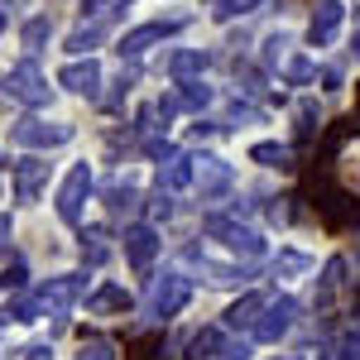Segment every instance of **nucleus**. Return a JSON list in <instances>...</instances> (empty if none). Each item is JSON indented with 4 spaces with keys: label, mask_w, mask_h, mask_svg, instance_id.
<instances>
[{
    "label": "nucleus",
    "mask_w": 360,
    "mask_h": 360,
    "mask_svg": "<svg viewBox=\"0 0 360 360\" xmlns=\"http://www.w3.org/2000/svg\"><path fill=\"white\" fill-rule=\"evenodd\" d=\"M159 351H164V336L149 332V336H139V341L125 346V360H159Z\"/></svg>",
    "instance_id": "nucleus-1"
},
{
    "label": "nucleus",
    "mask_w": 360,
    "mask_h": 360,
    "mask_svg": "<svg viewBox=\"0 0 360 360\" xmlns=\"http://www.w3.org/2000/svg\"><path fill=\"white\" fill-rule=\"evenodd\" d=\"M356 120H360V111H356Z\"/></svg>",
    "instance_id": "nucleus-2"
}]
</instances>
